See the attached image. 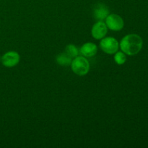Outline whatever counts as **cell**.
<instances>
[{"mask_svg": "<svg viewBox=\"0 0 148 148\" xmlns=\"http://www.w3.org/2000/svg\"><path fill=\"white\" fill-rule=\"evenodd\" d=\"M143 41L140 36L137 34H130L123 38L120 43V47L126 54L133 56L140 51Z\"/></svg>", "mask_w": 148, "mask_h": 148, "instance_id": "1", "label": "cell"}, {"mask_svg": "<svg viewBox=\"0 0 148 148\" xmlns=\"http://www.w3.org/2000/svg\"><path fill=\"white\" fill-rule=\"evenodd\" d=\"M72 70L74 73L79 76H83L88 74L90 69V64L88 59L83 56H77L71 63Z\"/></svg>", "mask_w": 148, "mask_h": 148, "instance_id": "2", "label": "cell"}, {"mask_svg": "<svg viewBox=\"0 0 148 148\" xmlns=\"http://www.w3.org/2000/svg\"><path fill=\"white\" fill-rule=\"evenodd\" d=\"M100 46L105 53L113 54L114 53H116L117 51L119 50V44L116 39L113 37H108L101 40L100 43Z\"/></svg>", "mask_w": 148, "mask_h": 148, "instance_id": "3", "label": "cell"}, {"mask_svg": "<svg viewBox=\"0 0 148 148\" xmlns=\"http://www.w3.org/2000/svg\"><path fill=\"white\" fill-rule=\"evenodd\" d=\"M106 25L110 30L119 31L123 28L124 23L123 19L119 15L112 14H108V17L106 18Z\"/></svg>", "mask_w": 148, "mask_h": 148, "instance_id": "4", "label": "cell"}, {"mask_svg": "<svg viewBox=\"0 0 148 148\" xmlns=\"http://www.w3.org/2000/svg\"><path fill=\"white\" fill-rule=\"evenodd\" d=\"M1 61L2 64L6 67H12L19 63L20 55L15 51H9L3 55Z\"/></svg>", "mask_w": 148, "mask_h": 148, "instance_id": "5", "label": "cell"}, {"mask_svg": "<svg viewBox=\"0 0 148 148\" xmlns=\"http://www.w3.org/2000/svg\"><path fill=\"white\" fill-rule=\"evenodd\" d=\"M91 33L92 37L97 40L103 38L107 33V26L106 23L102 21L97 22L92 26Z\"/></svg>", "mask_w": 148, "mask_h": 148, "instance_id": "6", "label": "cell"}, {"mask_svg": "<svg viewBox=\"0 0 148 148\" xmlns=\"http://www.w3.org/2000/svg\"><path fill=\"white\" fill-rule=\"evenodd\" d=\"M109 14L108 8L103 4H98L94 8L93 15L95 20L102 21Z\"/></svg>", "mask_w": 148, "mask_h": 148, "instance_id": "7", "label": "cell"}, {"mask_svg": "<svg viewBox=\"0 0 148 148\" xmlns=\"http://www.w3.org/2000/svg\"><path fill=\"white\" fill-rule=\"evenodd\" d=\"M98 51L97 46L93 43H86L81 47L80 53L85 57H92L95 56Z\"/></svg>", "mask_w": 148, "mask_h": 148, "instance_id": "8", "label": "cell"}, {"mask_svg": "<svg viewBox=\"0 0 148 148\" xmlns=\"http://www.w3.org/2000/svg\"><path fill=\"white\" fill-rule=\"evenodd\" d=\"M72 57L66 53H62L56 56V62L61 66H69L72 63Z\"/></svg>", "mask_w": 148, "mask_h": 148, "instance_id": "9", "label": "cell"}, {"mask_svg": "<svg viewBox=\"0 0 148 148\" xmlns=\"http://www.w3.org/2000/svg\"><path fill=\"white\" fill-rule=\"evenodd\" d=\"M65 53H67L70 57L72 58H75L77 56H78L79 55V49L73 44H69L68 46H66V49H65Z\"/></svg>", "mask_w": 148, "mask_h": 148, "instance_id": "10", "label": "cell"}, {"mask_svg": "<svg viewBox=\"0 0 148 148\" xmlns=\"http://www.w3.org/2000/svg\"><path fill=\"white\" fill-rule=\"evenodd\" d=\"M114 60H115L116 63L121 65L125 63L126 60H127V56L123 52H117L114 56Z\"/></svg>", "mask_w": 148, "mask_h": 148, "instance_id": "11", "label": "cell"}]
</instances>
